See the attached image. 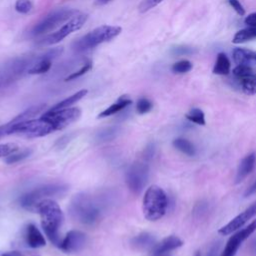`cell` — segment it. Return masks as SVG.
Wrapping results in <instances>:
<instances>
[{
	"instance_id": "1",
	"label": "cell",
	"mask_w": 256,
	"mask_h": 256,
	"mask_svg": "<svg viewBox=\"0 0 256 256\" xmlns=\"http://www.w3.org/2000/svg\"><path fill=\"white\" fill-rule=\"evenodd\" d=\"M41 218V226L48 239L56 246L61 243L59 229L63 223L64 215L60 206L52 199H44L36 206Z\"/></svg>"
},
{
	"instance_id": "2",
	"label": "cell",
	"mask_w": 256,
	"mask_h": 256,
	"mask_svg": "<svg viewBox=\"0 0 256 256\" xmlns=\"http://www.w3.org/2000/svg\"><path fill=\"white\" fill-rule=\"evenodd\" d=\"M121 30L122 29L119 26L101 25L88 32L87 34L81 36L80 38L76 39L72 43L71 47L73 51L77 53L88 51L98 46L99 44L112 40L121 33Z\"/></svg>"
},
{
	"instance_id": "3",
	"label": "cell",
	"mask_w": 256,
	"mask_h": 256,
	"mask_svg": "<svg viewBox=\"0 0 256 256\" xmlns=\"http://www.w3.org/2000/svg\"><path fill=\"white\" fill-rule=\"evenodd\" d=\"M168 206L166 193L156 185L150 186L143 197V213L147 220L156 221L164 216Z\"/></svg>"
},
{
	"instance_id": "4",
	"label": "cell",
	"mask_w": 256,
	"mask_h": 256,
	"mask_svg": "<svg viewBox=\"0 0 256 256\" xmlns=\"http://www.w3.org/2000/svg\"><path fill=\"white\" fill-rule=\"evenodd\" d=\"M71 214L73 217L86 225L94 224L98 221L101 210L98 203L89 195H77L71 203Z\"/></svg>"
},
{
	"instance_id": "5",
	"label": "cell",
	"mask_w": 256,
	"mask_h": 256,
	"mask_svg": "<svg viewBox=\"0 0 256 256\" xmlns=\"http://www.w3.org/2000/svg\"><path fill=\"white\" fill-rule=\"evenodd\" d=\"M67 186L63 184H47L41 187H37L20 198V205L27 210H36V206L39 202L49 197L61 195L65 193Z\"/></svg>"
},
{
	"instance_id": "6",
	"label": "cell",
	"mask_w": 256,
	"mask_h": 256,
	"mask_svg": "<svg viewBox=\"0 0 256 256\" xmlns=\"http://www.w3.org/2000/svg\"><path fill=\"white\" fill-rule=\"evenodd\" d=\"M78 13L79 11L73 8L56 9L47 14L36 25H34V27L31 30V34L33 36H38L50 32L54 30L56 27L60 26L62 23L70 20Z\"/></svg>"
},
{
	"instance_id": "7",
	"label": "cell",
	"mask_w": 256,
	"mask_h": 256,
	"mask_svg": "<svg viewBox=\"0 0 256 256\" xmlns=\"http://www.w3.org/2000/svg\"><path fill=\"white\" fill-rule=\"evenodd\" d=\"M88 15L83 13H78L74 17H72L70 20H68L63 26H61L57 31L47 35L43 39L39 41L40 45H53L61 40H63L65 37H67L72 32H75L79 30L87 21Z\"/></svg>"
},
{
	"instance_id": "8",
	"label": "cell",
	"mask_w": 256,
	"mask_h": 256,
	"mask_svg": "<svg viewBox=\"0 0 256 256\" xmlns=\"http://www.w3.org/2000/svg\"><path fill=\"white\" fill-rule=\"evenodd\" d=\"M81 116V110L77 107H69L59 110H48L42 117L51 122L55 130H62L69 124L75 122Z\"/></svg>"
},
{
	"instance_id": "9",
	"label": "cell",
	"mask_w": 256,
	"mask_h": 256,
	"mask_svg": "<svg viewBox=\"0 0 256 256\" xmlns=\"http://www.w3.org/2000/svg\"><path fill=\"white\" fill-rule=\"evenodd\" d=\"M149 175V167L146 163H133L126 172V183L134 194H139L145 187Z\"/></svg>"
},
{
	"instance_id": "10",
	"label": "cell",
	"mask_w": 256,
	"mask_h": 256,
	"mask_svg": "<svg viewBox=\"0 0 256 256\" xmlns=\"http://www.w3.org/2000/svg\"><path fill=\"white\" fill-rule=\"evenodd\" d=\"M256 230V219L253 220L248 226L238 230L227 241L220 256H235L242 242L246 240Z\"/></svg>"
},
{
	"instance_id": "11",
	"label": "cell",
	"mask_w": 256,
	"mask_h": 256,
	"mask_svg": "<svg viewBox=\"0 0 256 256\" xmlns=\"http://www.w3.org/2000/svg\"><path fill=\"white\" fill-rule=\"evenodd\" d=\"M254 216H256V201L252 203L248 208H246L243 212H241L239 215H237L235 218H233L226 225L221 227L218 233L224 236L229 235L243 227V225H245Z\"/></svg>"
},
{
	"instance_id": "12",
	"label": "cell",
	"mask_w": 256,
	"mask_h": 256,
	"mask_svg": "<svg viewBox=\"0 0 256 256\" xmlns=\"http://www.w3.org/2000/svg\"><path fill=\"white\" fill-rule=\"evenodd\" d=\"M86 242L87 237L83 232L79 230H71L66 234L63 240H61L59 247L65 252L74 253L83 249Z\"/></svg>"
},
{
	"instance_id": "13",
	"label": "cell",
	"mask_w": 256,
	"mask_h": 256,
	"mask_svg": "<svg viewBox=\"0 0 256 256\" xmlns=\"http://www.w3.org/2000/svg\"><path fill=\"white\" fill-rule=\"evenodd\" d=\"M256 165V154L250 153L246 155L240 162L237 172H236V177H235V183L238 184L242 182L255 168Z\"/></svg>"
},
{
	"instance_id": "14",
	"label": "cell",
	"mask_w": 256,
	"mask_h": 256,
	"mask_svg": "<svg viewBox=\"0 0 256 256\" xmlns=\"http://www.w3.org/2000/svg\"><path fill=\"white\" fill-rule=\"evenodd\" d=\"M232 58L237 65H256V51L250 49L236 47L232 51Z\"/></svg>"
},
{
	"instance_id": "15",
	"label": "cell",
	"mask_w": 256,
	"mask_h": 256,
	"mask_svg": "<svg viewBox=\"0 0 256 256\" xmlns=\"http://www.w3.org/2000/svg\"><path fill=\"white\" fill-rule=\"evenodd\" d=\"M26 242L28 246L31 248H40L45 246L46 241L43 234L39 231L36 225L30 223L26 227V234H25Z\"/></svg>"
},
{
	"instance_id": "16",
	"label": "cell",
	"mask_w": 256,
	"mask_h": 256,
	"mask_svg": "<svg viewBox=\"0 0 256 256\" xmlns=\"http://www.w3.org/2000/svg\"><path fill=\"white\" fill-rule=\"evenodd\" d=\"M183 245V242L180 238L177 236H168L164 238L159 243H156L154 247L152 248V252L154 254H161V253H167L169 251H172L174 249H177Z\"/></svg>"
},
{
	"instance_id": "17",
	"label": "cell",
	"mask_w": 256,
	"mask_h": 256,
	"mask_svg": "<svg viewBox=\"0 0 256 256\" xmlns=\"http://www.w3.org/2000/svg\"><path fill=\"white\" fill-rule=\"evenodd\" d=\"M132 246L137 250H146L149 248H153L156 244L155 238L150 233H141L131 240Z\"/></svg>"
},
{
	"instance_id": "18",
	"label": "cell",
	"mask_w": 256,
	"mask_h": 256,
	"mask_svg": "<svg viewBox=\"0 0 256 256\" xmlns=\"http://www.w3.org/2000/svg\"><path fill=\"white\" fill-rule=\"evenodd\" d=\"M130 104H132V100L128 96H126V95L121 96L115 103H113L108 108H106L105 110L100 112V114L98 115V118H104V117L111 116V115L121 111L122 109L126 108Z\"/></svg>"
},
{
	"instance_id": "19",
	"label": "cell",
	"mask_w": 256,
	"mask_h": 256,
	"mask_svg": "<svg viewBox=\"0 0 256 256\" xmlns=\"http://www.w3.org/2000/svg\"><path fill=\"white\" fill-rule=\"evenodd\" d=\"M231 69V63L227 55L223 52L218 53L215 65L213 67V73L216 75H228Z\"/></svg>"
},
{
	"instance_id": "20",
	"label": "cell",
	"mask_w": 256,
	"mask_h": 256,
	"mask_svg": "<svg viewBox=\"0 0 256 256\" xmlns=\"http://www.w3.org/2000/svg\"><path fill=\"white\" fill-rule=\"evenodd\" d=\"M88 90L87 89H82L77 91L76 93L72 94L71 96L63 99L62 101L58 102L57 104H55L50 110H59V109H64V108H69L71 105L75 104L76 102H78L79 100H81L86 94H87Z\"/></svg>"
},
{
	"instance_id": "21",
	"label": "cell",
	"mask_w": 256,
	"mask_h": 256,
	"mask_svg": "<svg viewBox=\"0 0 256 256\" xmlns=\"http://www.w3.org/2000/svg\"><path fill=\"white\" fill-rule=\"evenodd\" d=\"M255 38H256V26H248L247 28L239 30L238 32L235 33L232 39V43L240 44Z\"/></svg>"
},
{
	"instance_id": "22",
	"label": "cell",
	"mask_w": 256,
	"mask_h": 256,
	"mask_svg": "<svg viewBox=\"0 0 256 256\" xmlns=\"http://www.w3.org/2000/svg\"><path fill=\"white\" fill-rule=\"evenodd\" d=\"M242 91L247 95L256 94V71H253L251 74L239 81Z\"/></svg>"
},
{
	"instance_id": "23",
	"label": "cell",
	"mask_w": 256,
	"mask_h": 256,
	"mask_svg": "<svg viewBox=\"0 0 256 256\" xmlns=\"http://www.w3.org/2000/svg\"><path fill=\"white\" fill-rule=\"evenodd\" d=\"M173 146L181 151L182 153L188 155V156H194L196 154V150L194 145L185 138H176L173 140Z\"/></svg>"
},
{
	"instance_id": "24",
	"label": "cell",
	"mask_w": 256,
	"mask_h": 256,
	"mask_svg": "<svg viewBox=\"0 0 256 256\" xmlns=\"http://www.w3.org/2000/svg\"><path fill=\"white\" fill-rule=\"evenodd\" d=\"M52 65V61L48 60V59H43V58H39L38 61L28 70L29 74L35 75V74H43L46 73Z\"/></svg>"
},
{
	"instance_id": "25",
	"label": "cell",
	"mask_w": 256,
	"mask_h": 256,
	"mask_svg": "<svg viewBox=\"0 0 256 256\" xmlns=\"http://www.w3.org/2000/svg\"><path fill=\"white\" fill-rule=\"evenodd\" d=\"M186 118L195 124L205 125V115H204L203 111L199 108H192L186 114Z\"/></svg>"
},
{
	"instance_id": "26",
	"label": "cell",
	"mask_w": 256,
	"mask_h": 256,
	"mask_svg": "<svg viewBox=\"0 0 256 256\" xmlns=\"http://www.w3.org/2000/svg\"><path fill=\"white\" fill-rule=\"evenodd\" d=\"M192 63L189 61V60H180L176 63H174L171 67V70L174 72V73H177V74H183V73H187L189 72L191 69H192Z\"/></svg>"
},
{
	"instance_id": "27",
	"label": "cell",
	"mask_w": 256,
	"mask_h": 256,
	"mask_svg": "<svg viewBox=\"0 0 256 256\" xmlns=\"http://www.w3.org/2000/svg\"><path fill=\"white\" fill-rule=\"evenodd\" d=\"M253 71H254V70L252 69L251 66H247V65H237V66L233 69L232 73H233L234 77H235L238 81H240V80H242L243 78H245L246 76H248L249 74H251Z\"/></svg>"
},
{
	"instance_id": "28",
	"label": "cell",
	"mask_w": 256,
	"mask_h": 256,
	"mask_svg": "<svg viewBox=\"0 0 256 256\" xmlns=\"http://www.w3.org/2000/svg\"><path fill=\"white\" fill-rule=\"evenodd\" d=\"M153 107L152 102L147 98H140L136 103V111L139 114H145L149 112Z\"/></svg>"
},
{
	"instance_id": "29",
	"label": "cell",
	"mask_w": 256,
	"mask_h": 256,
	"mask_svg": "<svg viewBox=\"0 0 256 256\" xmlns=\"http://www.w3.org/2000/svg\"><path fill=\"white\" fill-rule=\"evenodd\" d=\"M30 154H31V150H29V149L23 150V151H21L20 153H16V154L13 153V154H11V155H9V156L6 157L5 162H6L7 164H14V163H16V162H19V161H21V160L27 158Z\"/></svg>"
},
{
	"instance_id": "30",
	"label": "cell",
	"mask_w": 256,
	"mask_h": 256,
	"mask_svg": "<svg viewBox=\"0 0 256 256\" xmlns=\"http://www.w3.org/2000/svg\"><path fill=\"white\" fill-rule=\"evenodd\" d=\"M33 8L31 0H17L15 3V10L21 14L29 13Z\"/></svg>"
},
{
	"instance_id": "31",
	"label": "cell",
	"mask_w": 256,
	"mask_h": 256,
	"mask_svg": "<svg viewBox=\"0 0 256 256\" xmlns=\"http://www.w3.org/2000/svg\"><path fill=\"white\" fill-rule=\"evenodd\" d=\"M18 150V145L15 143L0 144V158L7 157Z\"/></svg>"
},
{
	"instance_id": "32",
	"label": "cell",
	"mask_w": 256,
	"mask_h": 256,
	"mask_svg": "<svg viewBox=\"0 0 256 256\" xmlns=\"http://www.w3.org/2000/svg\"><path fill=\"white\" fill-rule=\"evenodd\" d=\"M92 68V62L91 61H89V62H87V63H85L78 71H76V72H73V73H71L69 76H67L66 78H65V81H71V80H74V79H76V78H78V77H80V76H82V75H84L85 73H87L90 69Z\"/></svg>"
},
{
	"instance_id": "33",
	"label": "cell",
	"mask_w": 256,
	"mask_h": 256,
	"mask_svg": "<svg viewBox=\"0 0 256 256\" xmlns=\"http://www.w3.org/2000/svg\"><path fill=\"white\" fill-rule=\"evenodd\" d=\"M163 0H142L138 5V10L140 13H145L148 10L157 6Z\"/></svg>"
},
{
	"instance_id": "34",
	"label": "cell",
	"mask_w": 256,
	"mask_h": 256,
	"mask_svg": "<svg viewBox=\"0 0 256 256\" xmlns=\"http://www.w3.org/2000/svg\"><path fill=\"white\" fill-rule=\"evenodd\" d=\"M63 52V48L62 47H55L50 49L49 51H47L46 53H44L43 55H41V57L39 58H43V59H48V60H53L55 58H57L58 56L61 55V53Z\"/></svg>"
},
{
	"instance_id": "35",
	"label": "cell",
	"mask_w": 256,
	"mask_h": 256,
	"mask_svg": "<svg viewBox=\"0 0 256 256\" xmlns=\"http://www.w3.org/2000/svg\"><path fill=\"white\" fill-rule=\"evenodd\" d=\"M229 5L235 10V12L239 15V16H244L245 15V9L243 7V5L240 3L239 0H228Z\"/></svg>"
},
{
	"instance_id": "36",
	"label": "cell",
	"mask_w": 256,
	"mask_h": 256,
	"mask_svg": "<svg viewBox=\"0 0 256 256\" xmlns=\"http://www.w3.org/2000/svg\"><path fill=\"white\" fill-rule=\"evenodd\" d=\"M244 23L247 26H256V12L248 14L244 19Z\"/></svg>"
},
{
	"instance_id": "37",
	"label": "cell",
	"mask_w": 256,
	"mask_h": 256,
	"mask_svg": "<svg viewBox=\"0 0 256 256\" xmlns=\"http://www.w3.org/2000/svg\"><path fill=\"white\" fill-rule=\"evenodd\" d=\"M174 53L178 54V55H183V54L192 53V51L187 47H177V48L174 49Z\"/></svg>"
},
{
	"instance_id": "38",
	"label": "cell",
	"mask_w": 256,
	"mask_h": 256,
	"mask_svg": "<svg viewBox=\"0 0 256 256\" xmlns=\"http://www.w3.org/2000/svg\"><path fill=\"white\" fill-rule=\"evenodd\" d=\"M256 193V181L245 191L244 193V197H248V196H251L253 194Z\"/></svg>"
},
{
	"instance_id": "39",
	"label": "cell",
	"mask_w": 256,
	"mask_h": 256,
	"mask_svg": "<svg viewBox=\"0 0 256 256\" xmlns=\"http://www.w3.org/2000/svg\"><path fill=\"white\" fill-rule=\"evenodd\" d=\"M1 256H23L20 252L17 251H10V252H5Z\"/></svg>"
},
{
	"instance_id": "40",
	"label": "cell",
	"mask_w": 256,
	"mask_h": 256,
	"mask_svg": "<svg viewBox=\"0 0 256 256\" xmlns=\"http://www.w3.org/2000/svg\"><path fill=\"white\" fill-rule=\"evenodd\" d=\"M110 1H112V0H95V4H96L97 6H101V5L107 4V3L110 2Z\"/></svg>"
},
{
	"instance_id": "41",
	"label": "cell",
	"mask_w": 256,
	"mask_h": 256,
	"mask_svg": "<svg viewBox=\"0 0 256 256\" xmlns=\"http://www.w3.org/2000/svg\"><path fill=\"white\" fill-rule=\"evenodd\" d=\"M214 254H215V248H213V249L210 251V253H209V256H213ZM194 256H201V254H200V252H199V251H197V252H195Z\"/></svg>"
},
{
	"instance_id": "42",
	"label": "cell",
	"mask_w": 256,
	"mask_h": 256,
	"mask_svg": "<svg viewBox=\"0 0 256 256\" xmlns=\"http://www.w3.org/2000/svg\"><path fill=\"white\" fill-rule=\"evenodd\" d=\"M153 256H170V255H168L166 253H161V254H154Z\"/></svg>"
}]
</instances>
